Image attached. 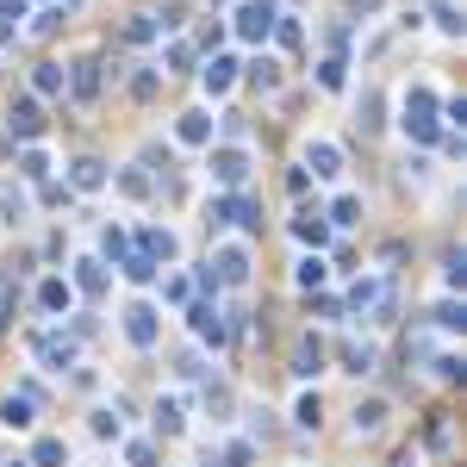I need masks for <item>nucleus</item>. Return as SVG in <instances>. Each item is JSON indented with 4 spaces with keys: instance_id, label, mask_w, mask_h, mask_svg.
Here are the masks:
<instances>
[{
    "instance_id": "1",
    "label": "nucleus",
    "mask_w": 467,
    "mask_h": 467,
    "mask_svg": "<svg viewBox=\"0 0 467 467\" xmlns=\"http://www.w3.org/2000/svg\"><path fill=\"white\" fill-rule=\"evenodd\" d=\"M437 107H443V100H437L430 88H411V94H405V137L437 143V137H443V118H437Z\"/></svg>"
},
{
    "instance_id": "2",
    "label": "nucleus",
    "mask_w": 467,
    "mask_h": 467,
    "mask_svg": "<svg viewBox=\"0 0 467 467\" xmlns=\"http://www.w3.org/2000/svg\"><path fill=\"white\" fill-rule=\"evenodd\" d=\"M206 169H212V181H219L225 194H237V187L249 181V150H243V143H206Z\"/></svg>"
},
{
    "instance_id": "3",
    "label": "nucleus",
    "mask_w": 467,
    "mask_h": 467,
    "mask_svg": "<svg viewBox=\"0 0 467 467\" xmlns=\"http://www.w3.org/2000/svg\"><path fill=\"white\" fill-rule=\"evenodd\" d=\"M274 19H281L274 0H243V6H237V38H243V44H268V38H274Z\"/></svg>"
},
{
    "instance_id": "4",
    "label": "nucleus",
    "mask_w": 467,
    "mask_h": 467,
    "mask_svg": "<svg viewBox=\"0 0 467 467\" xmlns=\"http://www.w3.org/2000/svg\"><path fill=\"white\" fill-rule=\"evenodd\" d=\"M100 69H107L100 56H75V63L63 69V88H69L82 107H94V100H100Z\"/></svg>"
},
{
    "instance_id": "5",
    "label": "nucleus",
    "mask_w": 467,
    "mask_h": 467,
    "mask_svg": "<svg viewBox=\"0 0 467 467\" xmlns=\"http://www.w3.org/2000/svg\"><path fill=\"white\" fill-rule=\"evenodd\" d=\"M6 125H13L19 143H38V131H44V107H38L31 94H13V100H6Z\"/></svg>"
},
{
    "instance_id": "6",
    "label": "nucleus",
    "mask_w": 467,
    "mask_h": 467,
    "mask_svg": "<svg viewBox=\"0 0 467 467\" xmlns=\"http://www.w3.org/2000/svg\"><path fill=\"white\" fill-rule=\"evenodd\" d=\"M212 281H219V287H249V249H243V243H219Z\"/></svg>"
},
{
    "instance_id": "7",
    "label": "nucleus",
    "mask_w": 467,
    "mask_h": 467,
    "mask_svg": "<svg viewBox=\"0 0 467 467\" xmlns=\"http://www.w3.org/2000/svg\"><path fill=\"white\" fill-rule=\"evenodd\" d=\"M187 324H194V337H200V343H212V350L231 337V331H225V312H219L212 299H194V306H187Z\"/></svg>"
},
{
    "instance_id": "8",
    "label": "nucleus",
    "mask_w": 467,
    "mask_h": 467,
    "mask_svg": "<svg viewBox=\"0 0 467 467\" xmlns=\"http://www.w3.org/2000/svg\"><path fill=\"white\" fill-rule=\"evenodd\" d=\"M31 355H38V361H44L50 374H63V368H75V343H69L63 331H38V337H31Z\"/></svg>"
},
{
    "instance_id": "9",
    "label": "nucleus",
    "mask_w": 467,
    "mask_h": 467,
    "mask_svg": "<svg viewBox=\"0 0 467 467\" xmlns=\"http://www.w3.org/2000/svg\"><path fill=\"white\" fill-rule=\"evenodd\" d=\"M156 331H162V324H156V306H150V299L125 306V337H131V350H150V343H156Z\"/></svg>"
},
{
    "instance_id": "10",
    "label": "nucleus",
    "mask_w": 467,
    "mask_h": 467,
    "mask_svg": "<svg viewBox=\"0 0 467 467\" xmlns=\"http://www.w3.org/2000/svg\"><path fill=\"white\" fill-rule=\"evenodd\" d=\"M293 237H299V243H306V249L318 255V249L331 243V225H324V206H299V212H293Z\"/></svg>"
},
{
    "instance_id": "11",
    "label": "nucleus",
    "mask_w": 467,
    "mask_h": 467,
    "mask_svg": "<svg viewBox=\"0 0 467 467\" xmlns=\"http://www.w3.org/2000/svg\"><path fill=\"white\" fill-rule=\"evenodd\" d=\"M175 137H181L187 150H206V143H212V113H206V107H187V113L175 118Z\"/></svg>"
},
{
    "instance_id": "12",
    "label": "nucleus",
    "mask_w": 467,
    "mask_h": 467,
    "mask_svg": "<svg viewBox=\"0 0 467 467\" xmlns=\"http://www.w3.org/2000/svg\"><path fill=\"white\" fill-rule=\"evenodd\" d=\"M306 169H312L318 181H337V175H343V150H337L331 137H312V150H306Z\"/></svg>"
},
{
    "instance_id": "13",
    "label": "nucleus",
    "mask_w": 467,
    "mask_h": 467,
    "mask_svg": "<svg viewBox=\"0 0 467 467\" xmlns=\"http://www.w3.org/2000/svg\"><path fill=\"white\" fill-rule=\"evenodd\" d=\"M69 306H75V287H69L63 274H50V281H38V312H44V318H63Z\"/></svg>"
},
{
    "instance_id": "14",
    "label": "nucleus",
    "mask_w": 467,
    "mask_h": 467,
    "mask_svg": "<svg viewBox=\"0 0 467 467\" xmlns=\"http://www.w3.org/2000/svg\"><path fill=\"white\" fill-rule=\"evenodd\" d=\"M355 125H361V137H380V131H386V100H380V88H361Z\"/></svg>"
},
{
    "instance_id": "15",
    "label": "nucleus",
    "mask_w": 467,
    "mask_h": 467,
    "mask_svg": "<svg viewBox=\"0 0 467 467\" xmlns=\"http://www.w3.org/2000/svg\"><path fill=\"white\" fill-rule=\"evenodd\" d=\"M69 187H75V194H100V187H107V162H100V156H75V162H69Z\"/></svg>"
},
{
    "instance_id": "16",
    "label": "nucleus",
    "mask_w": 467,
    "mask_h": 467,
    "mask_svg": "<svg viewBox=\"0 0 467 467\" xmlns=\"http://www.w3.org/2000/svg\"><path fill=\"white\" fill-rule=\"evenodd\" d=\"M137 255H150L156 268H162V262H181V237L175 231H143L137 237Z\"/></svg>"
},
{
    "instance_id": "17",
    "label": "nucleus",
    "mask_w": 467,
    "mask_h": 467,
    "mask_svg": "<svg viewBox=\"0 0 467 467\" xmlns=\"http://www.w3.org/2000/svg\"><path fill=\"white\" fill-rule=\"evenodd\" d=\"M324 361H331V350H324L318 337H306V343L293 350V374H299V380H318V374H324Z\"/></svg>"
},
{
    "instance_id": "18",
    "label": "nucleus",
    "mask_w": 467,
    "mask_h": 467,
    "mask_svg": "<svg viewBox=\"0 0 467 467\" xmlns=\"http://www.w3.org/2000/svg\"><path fill=\"white\" fill-rule=\"evenodd\" d=\"M237 69H243V63H237V56H212V63H206V69H200V82H206V94H231Z\"/></svg>"
},
{
    "instance_id": "19",
    "label": "nucleus",
    "mask_w": 467,
    "mask_h": 467,
    "mask_svg": "<svg viewBox=\"0 0 467 467\" xmlns=\"http://www.w3.org/2000/svg\"><path fill=\"white\" fill-rule=\"evenodd\" d=\"M25 212H31L25 187L19 181H0V225H25Z\"/></svg>"
},
{
    "instance_id": "20",
    "label": "nucleus",
    "mask_w": 467,
    "mask_h": 467,
    "mask_svg": "<svg viewBox=\"0 0 467 467\" xmlns=\"http://www.w3.org/2000/svg\"><path fill=\"white\" fill-rule=\"evenodd\" d=\"M350 424H355V437H374V430L386 424V399H355Z\"/></svg>"
},
{
    "instance_id": "21",
    "label": "nucleus",
    "mask_w": 467,
    "mask_h": 467,
    "mask_svg": "<svg viewBox=\"0 0 467 467\" xmlns=\"http://www.w3.org/2000/svg\"><path fill=\"white\" fill-rule=\"evenodd\" d=\"M63 94V63H38L31 69V100H56Z\"/></svg>"
},
{
    "instance_id": "22",
    "label": "nucleus",
    "mask_w": 467,
    "mask_h": 467,
    "mask_svg": "<svg viewBox=\"0 0 467 467\" xmlns=\"http://www.w3.org/2000/svg\"><path fill=\"white\" fill-rule=\"evenodd\" d=\"M69 287H75V293H107V268H100V255H82Z\"/></svg>"
},
{
    "instance_id": "23",
    "label": "nucleus",
    "mask_w": 467,
    "mask_h": 467,
    "mask_svg": "<svg viewBox=\"0 0 467 467\" xmlns=\"http://www.w3.org/2000/svg\"><path fill=\"white\" fill-rule=\"evenodd\" d=\"M187 430V411H181V399H156V437L169 443V437H181Z\"/></svg>"
},
{
    "instance_id": "24",
    "label": "nucleus",
    "mask_w": 467,
    "mask_h": 467,
    "mask_svg": "<svg viewBox=\"0 0 467 467\" xmlns=\"http://www.w3.org/2000/svg\"><path fill=\"white\" fill-rule=\"evenodd\" d=\"M337 361H343V374H374V343H337Z\"/></svg>"
},
{
    "instance_id": "25",
    "label": "nucleus",
    "mask_w": 467,
    "mask_h": 467,
    "mask_svg": "<svg viewBox=\"0 0 467 467\" xmlns=\"http://www.w3.org/2000/svg\"><path fill=\"white\" fill-rule=\"evenodd\" d=\"M355 219H361V200H355V194H337V200L324 206V225H331V231H350Z\"/></svg>"
},
{
    "instance_id": "26",
    "label": "nucleus",
    "mask_w": 467,
    "mask_h": 467,
    "mask_svg": "<svg viewBox=\"0 0 467 467\" xmlns=\"http://www.w3.org/2000/svg\"><path fill=\"white\" fill-rule=\"evenodd\" d=\"M0 424H6V430H31V399H25V393H6V399H0Z\"/></svg>"
},
{
    "instance_id": "27",
    "label": "nucleus",
    "mask_w": 467,
    "mask_h": 467,
    "mask_svg": "<svg viewBox=\"0 0 467 467\" xmlns=\"http://www.w3.org/2000/svg\"><path fill=\"white\" fill-rule=\"evenodd\" d=\"M318 88H324V94H343V88H350V63H343V56H324V63H318Z\"/></svg>"
},
{
    "instance_id": "28",
    "label": "nucleus",
    "mask_w": 467,
    "mask_h": 467,
    "mask_svg": "<svg viewBox=\"0 0 467 467\" xmlns=\"http://www.w3.org/2000/svg\"><path fill=\"white\" fill-rule=\"evenodd\" d=\"M293 424H299V430H318V424H324V399H318V393H299V399H293Z\"/></svg>"
},
{
    "instance_id": "29",
    "label": "nucleus",
    "mask_w": 467,
    "mask_h": 467,
    "mask_svg": "<svg viewBox=\"0 0 467 467\" xmlns=\"http://www.w3.org/2000/svg\"><path fill=\"white\" fill-rule=\"evenodd\" d=\"M25 467H69L63 437H38V449H31V462H25Z\"/></svg>"
},
{
    "instance_id": "30",
    "label": "nucleus",
    "mask_w": 467,
    "mask_h": 467,
    "mask_svg": "<svg viewBox=\"0 0 467 467\" xmlns=\"http://www.w3.org/2000/svg\"><path fill=\"white\" fill-rule=\"evenodd\" d=\"M118 194H125V200H150V194H156V181H150L143 169H118Z\"/></svg>"
},
{
    "instance_id": "31",
    "label": "nucleus",
    "mask_w": 467,
    "mask_h": 467,
    "mask_svg": "<svg viewBox=\"0 0 467 467\" xmlns=\"http://www.w3.org/2000/svg\"><path fill=\"white\" fill-rule=\"evenodd\" d=\"M156 31H162V25H156V13H131V19H125V44H150Z\"/></svg>"
},
{
    "instance_id": "32",
    "label": "nucleus",
    "mask_w": 467,
    "mask_h": 467,
    "mask_svg": "<svg viewBox=\"0 0 467 467\" xmlns=\"http://www.w3.org/2000/svg\"><path fill=\"white\" fill-rule=\"evenodd\" d=\"M19 175H25V181H44V175H50V156H44L38 143H25V150H19Z\"/></svg>"
},
{
    "instance_id": "33",
    "label": "nucleus",
    "mask_w": 467,
    "mask_h": 467,
    "mask_svg": "<svg viewBox=\"0 0 467 467\" xmlns=\"http://www.w3.org/2000/svg\"><path fill=\"white\" fill-rule=\"evenodd\" d=\"M324 274H331V268H324V255H299V268H293V281H299L306 293H312V287H324Z\"/></svg>"
},
{
    "instance_id": "34",
    "label": "nucleus",
    "mask_w": 467,
    "mask_h": 467,
    "mask_svg": "<svg viewBox=\"0 0 467 467\" xmlns=\"http://www.w3.org/2000/svg\"><path fill=\"white\" fill-rule=\"evenodd\" d=\"M231 225H243V231H262V206H255V200H243V194H231Z\"/></svg>"
},
{
    "instance_id": "35",
    "label": "nucleus",
    "mask_w": 467,
    "mask_h": 467,
    "mask_svg": "<svg viewBox=\"0 0 467 467\" xmlns=\"http://www.w3.org/2000/svg\"><path fill=\"white\" fill-rule=\"evenodd\" d=\"M162 94V69H137L131 75V100H156Z\"/></svg>"
},
{
    "instance_id": "36",
    "label": "nucleus",
    "mask_w": 467,
    "mask_h": 467,
    "mask_svg": "<svg viewBox=\"0 0 467 467\" xmlns=\"http://www.w3.org/2000/svg\"><path fill=\"white\" fill-rule=\"evenodd\" d=\"M118 268H125V281H137V287H150V281H156V262H150V255H137V249H131Z\"/></svg>"
},
{
    "instance_id": "37",
    "label": "nucleus",
    "mask_w": 467,
    "mask_h": 467,
    "mask_svg": "<svg viewBox=\"0 0 467 467\" xmlns=\"http://www.w3.org/2000/svg\"><path fill=\"white\" fill-rule=\"evenodd\" d=\"M380 293H386V281H380V274H374V281H355V287H350V306H355V312H368Z\"/></svg>"
},
{
    "instance_id": "38",
    "label": "nucleus",
    "mask_w": 467,
    "mask_h": 467,
    "mask_svg": "<svg viewBox=\"0 0 467 467\" xmlns=\"http://www.w3.org/2000/svg\"><path fill=\"white\" fill-rule=\"evenodd\" d=\"M430 318H437V331H462V324H467V306H462V299H443Z\"/></svg>"
},
{
    "instance_id": "39",
    "label": "nucleus",
    "mask_w": 467,
    "mask_h": 467,
    "mask_svg": "<svg viewBox=\"0 0 467 467\" xmlns=\"http://www.w3.org/2000/svg\"><path fill=\"white\" fill-rule=\"evenodd\" d=\"M249 82H255L262 94H274V88H281V63H274V56H262V63L249 69Z\"/></svg>"
},
{
    "instance_id": "40",
    "label": "nucleus",
    "mask_w": 467,
    "mask_h": 467,
    "mask_svg": "<svg viewBox=\"0 0 467 467\" xmlns=\"http://www.w3.org/2000/svg\"><path fill=\"white\" fill-rule=\"evenodd\" d=\"M162 63H169L162 75H194V50H187V44H169V56H162Z\"/></svg>"
},
{
    "instance_id": "41",
    "label": "nucleus",
    "mask_w": 467,
    "mask_h": 467,
    "mask_svg": "<svg viewBox=\"0 0 467 467\" xmlns=\"http://www.w3.org/2000/svg\"><path fill=\"white\" fill-rule=\"evenodd\" d=\"M206 225H212V231L231 225V194H212V200H206Z\"/></svg>"
},
{
    "instance_id": "42",
    "label": "nucleus",
    "mask_w": 467,
    "mask_h": 467,
    "mask_svg": "<svg viewBox=\"0 0 467 467\" xmlns=\"http://www.w3.org/2000/svg\"><path fill=\"white\" fill-rule=\"evenodd\" d=\"M100 249H107L113 262H125V255H131V237L118 231V225H107V231H100Z\"/></svg>"
},
{
    "instance_id": "43",
    "label": "nucleus",
    "mask_w": 467,
    "mask_h": 467,
    "mask_svg": "<svg viewBox=\"0 0 467 467\" xmlns=\"http://www.w3.org/2000/svg\"><path fill=\"white\" fill-rule=\"evenodd\" d=\"M430 6H437V25H443V31H449V38H462V13H455V6H449V0H430Z\"/></svg>"
},
{
    "instance_id": "44",
    "label": "nucleus",
    "mask_w": 467,
    "mask_h": 467,
    "mask_svg": "<svg viewBox=\"0 0 467 467\" xmlns=\"http://www.w3.org/2000/svg\"><path fill=\"white\" fill-rule=\"evenodd\" d=\"M255 462V443H231L225 455H219V467H249Z\"/></svg>"
},
{
    "instance_id": "45",
    "label": "nucleus",
    "mask_w": 467,
    "mask_h": 467,
    "mask_svg": "<svg viewBox=\"0 0 467 467\" xmlns=\"http://www.w3.org/2000/svg\"><path fill=\"white\" fill-rule=\"evenodd\" d=\"M443 281H449V287H462V281H467V262H462V255H455V249L443 255Z\"/></svg>"
},
{
    "instance_id": "46",
    "label": "nucleus",
    "mask_w": 467,
    "mask_h": 467,
    "mask_svg": "<svg viewBox=\"0 0 467 467\" xmlns=\"http://www.w3.org/2000/svg\"><path fill=\"white\" fill-rule=\"evenodd\" d=\"M125 462H131V467H156V443H131Z\"/></svg>"
},
{
    "instance_id": "47",
    "label": "nucleus",
    "mask_w": 467,
    "mask_h": 467,
    "mask_svg": "<svg viewBox=\"0 0 467 467\" xmlns=\"http://www.w3.org/2000/svg\"><path fill=\"white\" fill-rule=\"evenodd\" d=\"M437 380L455 386V380H462V355H437Z\"/></svg>"
},
{
    "instance_id": "48",
    "label": "nucleus",
    "mask_w": 467,
    "mask_h": 467,
    "mask_svg": "<svg viewBox=\"0 0 467 467\" xmlns=\"http://www.w3.org/2000/svg\"><path fill=\"white\" fill-rule=\"evenodd\" d=\"M88 424H94V437H118V418H113V411H107V405H100V411H94Z\"/></svg>"
},
{
    "instance_id": "49",
    "label": "nucleus",
    "mask_w": 467,
    "mask_h": 467,
    "mask_svg": "<svg viewBox=\"0 0 467 467\" xmlns=\"http://www.w3.org/2000/svg\"><path fill=\"white\" fill-rule=\"evenodd\" d=\"M312 312H318V318H337V312H343V299H331V293H318V299H312Z\"/></svg>"
},
{
    "instance_id": "50",
    "label": "nucleus",
    "mask_w": 467,
    "mask_h": 467,
    "mask_svg": "<svg viewBox=\"0 0 467 467\" xmlns=\"http://www.w3.org/2000/svg\"><path fill=\"white\" fill-rule=\"evenodd\" d=\"M25 6H31V0H0V19H13V25H19V19H25Z\"/></svg>"
},
{
    "instance_id": "51",
    "label": "nucleus",
    "mask_w": 467,
    "mask_h": 467,
    "mask_svg": "<svg viewBox=\"0 0 467 467\" xmlns=\"http://www.w3.org/2000/svg\"><path fill=\"white\" fill-rule=\"evenodd\" d=\"M13 38H19V25H13V19H0V44H13Z\"/></svg>"
},
{
    "instance_id": "52",
    "label": "nucleus",
    "mask_w": 467,
    "mask_h": 467,
    "mask_svg": "<svg viewBox=\"0 0 467 467\" xmlns=\"http://www.w3.org/2000/svg\"><path fill=\"white\" fill-rule=\"evenodd\" d=\"M393 467H418V455H411V449H405V455H399V462H393Z\"/></svg>"
},
{
    "instance_id": "53",
    "label": "nucleus",
    "mask_w": 467,
    "mask_h": 467,
    "mask_svg": "<svg viewBox=\"0 0 467 467\" xmlns=\"http://www.w3.org/2000/svg\"><path fill=\"white\" fill-rule=\"evenodd\" d=\"M13 467H25V462H13Z\"/></svg>"
}]
</instances>
